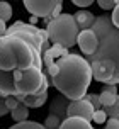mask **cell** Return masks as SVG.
<instances>
[{
  "instance_id": "7",
  "label": "cell",
  "mask_w": 119,
  "mask_h": 129,
  "mask_svg": "<svg viewBox=\"0 0 119 129\" xmlns=\"http://www.w3.org/2000/svg\"><path fill=\"white\" fill-rule=\"evenodd\" d=\"M77 44H78L80 51L85 54V58H88L97 51L99 39H97V36H95V32L92 29H87V31H80L78 38H77Z\"/></svg>"
},
{
  "instance_id": "18",
  "label": "cell",
  "mask_w": 119,
  "mask_h": 129,
  "mask_svg": "<svg viewBox=\"0 0 119 129\" xmlns=\"http://www.w3.org/2000/svg\"><path fill=\"white\" fill-rule=\"evenodd\" d=\"M104 112H106L107 116H111V117H114V119H119V95H117V99H116V102L111 105V107H107V109H102Z\"/></svg>"
},
{
  "instance_id": "12",
  "label": "cell",
  "mask_w": 119,
  "mask_h": 129,
  "mask_svg": "<svg viewBox=\"0 0 119 129\" xmlns=\"http://www.w3.org/2000/svg\"><path fill=\"white\" fill-rule=\"evenodd\" d=\"M60 129H94L92 124L82 117H66L61 122Z\"/></svg>"
},
{
  "instance_id": "13",
  "label": "cell",
  "mask_w": 119,
  "mask_h": 129,
  "mask_svg": "<svg viewBox=\"0 0 119 129\" xmlns=\"http://www.w3.org/2000/svg\"><path fill=\"white\" fill-rule=\"evenodd\" d=\"M48 100V92L46 93H41V95H29L24 97L22 104L26 105L27 109H39L41 105H44V102Z\"/></svg>"
},
{
  "instance_id": "5",
  "label": "cell",
  "mask_w": 119,
  "mask_h": 129,
  "mask_svg": "<svg viewBox=\"0 0 119 129\" xmlns=\"http://www.w3.org/2000/svg\"><path fill=\"white\" fill-rule=\"evenodd\" d=\"M60 0H26L24 7L27 9V12H31L34 17L38 19H48L53 10L58 7Z\"/></svg>"
},
{
  "instance_id": "17",
  "label": "cell",
  "mask_w": 119,
  "mask_h": 129,
  "mask_svg": "<svg viewBox=\"0 0 119 129\" xmlns=\"http://www.w3.org/2000/svg\"><path fill=\"white\" fill-rule=\"evenodd\" d=\"M61 122H63L61 119H58L56 116H51V114H49V116L46 117V121H44V124H43V126H44L46 129H60Z\"/></svg>"
},
{
  "instance_id": "10",
  "label": "cell",
  "mask_w": 119,
  "mask_h": 129,
  "mask_svg": "<svg viewBox=\"0 0 119 129\" xmlns=\"http://www.w3.org/2000/svg\"><path fill=\"white\" fill-rule=\"evenodd\" d=\"M117 95H119V93H117V87H116V85H104L102 92L99 93L100 107H102V109H107V107H111V105L116 102Z\"/></svg>"
},
{
  "instance_id": "2",
  "label": "cell",
  "mask_w": 119,
  "mask_h": 129,
  "mask_svg": "<svg viewBox=\"0 0 119 129\" xmlns=\"http://www.w3.org/2000/svg\"><path fill=\"white\" fill-rule=\"evenodd\" d=\"M92 31L99 39V48L92 56L85 58L88 63L94 59H109L116 66V75L109 85H119V29L112 26L111 15L102 14L95 17V22L92 26Z\"/></svg>"
},
{
  "instance_id": "8",
  "label": "cell",
  "mask_w": 119,
  "mask_h": 129,
  "mask_svg": "<svg viewBox=\"0 0 119 129\" xmlns=\"http://www.w3.org/2000/svg\"><path fill=\"white\" fill-rule=\"evenodd\" d=\"M65 54H68V49L60 44H51L44 54H43V66H51L54 61H58L60 58H63Z\"/></svg>"
},
{
  "instance_id": "24",
  "label": "cell",
  "mask_w": 119,
  "mask_h": 129,
  "mask_svg": "<svg viewBox=\"0 0 119 129\" xmlns=\"http://www.w3.org/2000/svg\"><path fill=\"white\" fill-rule=\"evenodd\" d=\"M106 129H119V119L111 117L109 121H106Z\"/></svg>"
},
{
  "instance_id": "4",
  "label": "cell",
  "mask_w": 119,
  "mask_h": 129,
  "mask_svg": "<svg viewBox=\"0 0 119 129\" xmlns=\"http://www.w3.org/2000/svg\"><path fill=\"white\" fill-rule=\"evenodd\" d=\"M90 70H92V78H95L100 83L109 85L116 75V66L109 59H94L90 61Z\"/></svg>"
},
{
  "instance_id": "6",
  "label": "cell",
  "mask_w": 119,
  "mask_h": 129,
  "mask_svg": "<svg viewBox=\"0 0 119 129\" xmlns=\"http://www.w3.org/2000/svg\"><path fill=\"white\" fill-rule=\"evenodd\" d=\"M95 109H94L90 102L87 100L85 97L83 99H78V100H72L68 104V110H66V117H82L88 122H92V116Z\"/></svg>"
},
{
  "instance_id": "11",
  "label": "cell",
  "mask_w": 119,
  "mask_h": 129,
  "mask_svg": "<svg viewBox=\"0 0 119 129\" xmlns=\"http://www.w3.org/2000/svg\"><path fill=\"white\" fill-rule=\"evenodd\" d=\"M73 19L80 31H87V29H92L94 22H95V15L90 10H77L73 14Z\"/></svg>"
},
{
  "instance_id": "29",
  "label": "cell",
  "mask_w": 119,
  "mask_h": 129,
  "mask_svg": "<svg viewBox=\"0 0 119 129\" xmlns=\"http://www.w3.org/2000/svg\"><path fill=\"white\" fill-rule=\"evenodd\" d=\"M0 99H4V95H2V93H0Z\"/></svg>"
},
{
  "instance_id": "19",
  "label": "cell",
  "mask_w": 119,
  "mask_h": 129,
  "mask_svg": "<svg viewBox=\"0 0 119 129\" xmlns=\"http://www.w3.org/2000/svg\"><path fill=\"white\" fill-rule=\"evenodd\" d=\"M106 119H107V114L102 109L95 110V112H94V116H92V121L95 124H106Z\"/></svg>"
},
{
  "instance_id": "27",
  "label": "cell",
  "mask_w": 119,
  "mask_h": 129,
  "mask_svg": "<svg viewBox=\"0 0 119 129\" xmlns=\"http://www.w3.org/2000/svg\"><path fill=\"white\" fill-rule=\"evenodd\" d=\"M5 34H7V24L0 20V38H2V36H5Z\"/></svg>"
},
{
  "instance_id": "9",
  "label": "cell",
  "mask_w": 119,
  "mask_h": 129,
  "mask_svg": "<svg viewBox=\"0 0 119 129\" xmlns=\"http://www.w3.org/2000/svg\"><path fill=\"white\" fill-rule=\"evenodd\" d=\"M68 104H70V100H68L66 97H63V95L54 97L51 105H49V114H51V116H56L58 119H61V121H65L66 119V110H68Z\"/></svg>"
},
{
  "instance_id": "15",
  "label": "cell",
  "mask_w": 119,
  "mask_h": 129,
  "mask_svg": "<svg viewBox=\"0 0 119 129\" xmlns=\"http://www.w3.org/2000/svg\"><path fill=\"white\" fill-rule=\"evenodd\" d=\"M12 5L9 4V2H0V20L2 22H9V20L12 19Z\"/></svg>"
},
{
  "instance_id": "1",
  "label": "cell",
  "mask_w": 119,
  "mask_h": 129,
  "mask_svg": "<svg viewBox=\"0 0 119 129\" xmlns=\"http://www.w3.org/2000/svg\"><path fill=\"white\" fill-rule=\"evenodd\" d=\"M54 63L58 64V73L49 80V83L70 102L83 99L92 82L90 63L77 53H68Z\"/></svg>"
},
{
  "instance_id": "26",
  "label": "cell",
  "mask_w": 119,
  "mask_h": 129,
  "mask_svg": "<svg viewBox=\"0 0 119 129\" xmlns=\"http://www.w3.org/2000/svg\"><path fill=\"white\" fill-rule=\"evenodd\" d=\"M5 114H9V109L5 105V99H0V117L5 116Z\"/></svg>"
},
{
  "instance_id": "16",
  "label": "cell",
  "mask_w": 119,
  "mask_h": 129,
  "mask_svg": "<svg viewBox=\"0 0 119 129\" xmlns=\"http://www.w3.org/2000/svg\"><path fill=\"white\" fill-rule=\"evenodd\" d=\"M9 129H46L43 124L39 122H34V121H26V122H19V124H14Z\"/></svg>"
},
{
  "instance_id": "22",
  "label": "cell",
  "mask_w": 119,
  "mask_h": 129,
  "mask_svg": "<svg viewBox=\"0 0 119 129\" xmlns=\"http://www.w3.org/2000/svg\"><path fill=\"white\" fill-rule=\"evenodd\" d=\"M19 100H17V97H14V95H10V97H5V105H7V109H9V112H12L17 105H19Z\"/></svg>"
},
{
  "instance_id": "3",
  "label": "cell",
  "mask_w": 119,
  "mask_h": 129,
  "mask_svg": "<svg viewBox=\"0 0 119 129\" xmlns=\"http://www.w3.org/2000/svg\"><path fill=\"white\" fill-rule=\"evenodd\" d=\"M46 32L49 44H60L68 49V48H73L77 44L80 29L72 14H61L49 24H46Z\"/></svg>"
},
{
  "instance_id": "23",
  "label": "cell",
  "mask_w": 119,
  "mask_h": 129,
  "mask_svg": "<svg viewBox=\"0 0 119 129\" xmlns=\"http://www.w3.org/2000/svg\"><path fill=\"white\" fill-rule=\"evenodd\" d=\"M97 4H99V7L102 10H112L114 7H116V2L114 0H99Z\"/></svg>"
},
{
  "instance_id": "25",
  "label": "cell",
  "mask_w": 119,
  "mask_h": 129,
  "mask_svg": "<svg viewBox=\"0 0 119 129\" xmlns=\"http://www.w3.org/2000/svg\"><path fill=\"white\" fill-rule=\"evenodd\" d=\"M94 2L92 0H73V5L80 7V9H83V7H90Z\"/></svg>"
},
{
  "instance_id": "21",
  "label": "cell",
  "mask_w": 119,
  "mask_h": 129,
  "mask_svg": "<svg viewBox=\"0 0 119 129\" xmlns=\"http://www.w3.org/2000/svg\"><path fill=\"white\" fill-rule=\"evenodd\" d=\"M111 22L116 29H119V2H116V7L112 9V14H111Z\"/></svg>"
},
{
  "instance_id": "14",
  "label": "cell",
  "mask_w": 119,
  "mask_h": 129,
  "mask_svg": "<svg viewBox=\"0 0 119 129\" xmlns=\"http://www.w3.org/2000/svg\"><path fill=\"white\" fill-rule=\"evenodd\" d=\"M10 116H12V119L15 121V124L26 122L27 119H29V109H27L24 104H19V105L10 112Z\"/></svg>"
},
{
  "instance_id": "20",
  "label": "cell",
  "mask_w": 119,
  "mask_h": 129,
  "mask_svg": "<svg viewBox=\"0 0 119 129\" xmlns=\"http://www.w3.org/2000/svg\"><path fill=\"white\" fill-rule=\"evenodd\" d=\"M85 99L90 102V105H92L95 110H99L100 109V100H99V95H95V93H87Z\"/></svg>"
},
{
  "instance_id": "28",
  "label": "cell",
  "mask_w": 119,
  "mask_h": 129,
  "mask_svg": "<svg viewBox=\"0 0 119 129\" xmlns=\"http://www.w3.org/2000/svg\"><path fill=\"white\" fill-rule=\"evenodd\" d=\"M36 22H38V17H31V20H29V24H31V26H34V24H36Z\"/></svg>"
}]
</instances>
